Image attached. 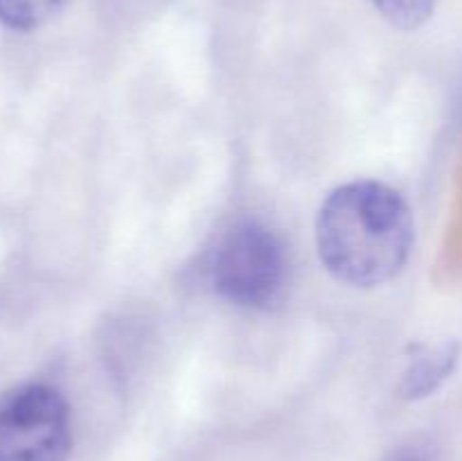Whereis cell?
<instances>
[{
    "label": "cell",
    "mask_w": 462,
    "mask_h": 461,
    "mask_svg": "<svg viewBox=\"0 0 462 461\" xmlns=\"http://www.w3.org/2000/svg\"><path fill=\"white\" fill-rule=\"evenodd\" d=\"M70 0H0V23L18 32H30L45 25Z\"/></svg>",
    "instance_id": "obj_5"
},
{
    "label": "cell",
    "mask_w": 462,
    "mask_h": 461,
    "mask_svg": "<svg viewBox=\"0 0 462 461\" xmlns=\"http://www.w3.org/2000/svg\"><path fill=\"white\" fill-rule=\"evenodd\" d=\"M436 0H373L383 18L400 30H415L433 14Z\"/></svg>",
    "instance_id": "obj_6"
},
{
    "label": "cell",
    "mask_w": 462,
    "mask_h": 461,
    "mask_svg": "<svg viewBox=\"0 0 462 461\" xmlns=\"http://www.w3.org/2000/svg\"><path fill=\"white\" fill-rule=\"evenodd\" d=\"M320 262L334 278L374 287L404 269L413 249V215L397 190L350 181L325 197L316 217Z\"/></svg>",
    "instance_id": "obj_1"
},
{
    "label": "cell",
    "mask_w": 462,
    "mask_h": 461,
    "mask_svg": "<svg viewBox=\"0 0 462 461\" xmlns=\"http://www.w3.org/2000/svg\"><path fill=\"white\" fill-rule=\"evenodd\" d=\"M456 362H458V343L445 342L438 346H418L404 373L402 393L411 400L429 396L449 378Z\"/></svg>",
    "instance_id": "obj_4"
},
{
    "label": "cell",
    "mask_w": 462,
    "mask_h": 461,
    "mask_svg": "<svg viewBox=\"0 0 462 461\" xmlns=\"http://www.w3.org/2000/svg\"><path fill=\"white\" fill-rule=\"evenodd\" d=\"M70 407L61 391L25 382L0 393V461H66Z\"/></svg>",
    "instance_id": "obj_3"
},
{
    "label": "cell",
    "mask_w": 462,
    "mask_h": 461,
    "mask_svg": "<svg viewBox=\"0 0 462 461\" xmlns=\"http://www.w3.org/2000/svg\"><path fill=\"white\" fill-rule=\"evenodd\" d=\"M210 283L226 301L269 307L280 296L287 258L278 235L260 221H239L226 230L210 258Z\"/></svg>",
    "instance_id": "obj_2"
},
{
    "label": "cell",
    "mask_w": 462,
    "mask_h": 461,
    "mask_svg": "<svg viewBox=\"0 0 462 461\" xmlns=\"http://www.w3.org/2000/svg\"><path fill=\"white\" fill-rule=\"evenodd\" d=\"M388 461H427L424 452H420L418 447H402Z\"/></svg>",
    "instance_id": "obj_7"
}]
</instances>
